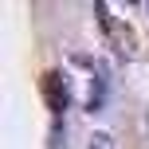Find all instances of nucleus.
Segmentation results:
<instances>
[{
	"label": "nucleus",
	"instance_id": "obj_1",
	"mask_svg": "<svg viewBox=\"0 0 149 149\" xmlns=\"http://www.w3.org/2000/svg\"><path fill=\"white\" fill-rule=\"evenodd\" d=\"M39 86H43V98H47V110H51V114L67 110V82H63L59 71H47L43 79H39Z\"/></svg>",
	"mask_w": 149,
	"mask_h": 149
}]
</instances>
